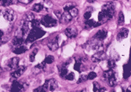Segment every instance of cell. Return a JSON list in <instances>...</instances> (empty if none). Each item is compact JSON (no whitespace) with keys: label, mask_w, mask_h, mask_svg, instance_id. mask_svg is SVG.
Returning <instances> with one entry per match:
<instances>
[{"label":"cell","mask_w":131,"mask_h":92,"mask_svg":"<svg viewBox=\"0 0 131 92\" xmlns=\"http://www.w3.org/2000/svg\"><path fill=\"white\" fill-rule=\"evenodd\" d=\"M45 34H46V32L43 30H42L40 28H32L29 32V34H28V36L26 39V42L27 43H32L35 40H36V39L42 37Z\"/></svg>","instance_id":"6da1fadb"},{"label":"cell","mask_w":131,"mask_h":92,"mask_svg":"<svg viewBox=\"0 0 131 92\" xmlns=\"http://www.w3.org/2000/svg\"><path fill=\"white\" fill-rule=\"evenodd\" d=\"M101 11H103L106 16L108 17V20H110L115 15V6L112 3H108L102 6Z\"/></svg>","instance_id":"7a4b0ae2"},{"label":"cell","mask_w":131,"mask_h":92,"mask_svg":"<svg viewBox=\"0 0 131 92\" xmlns=\"http://www.w3.org/2000/svg\"><path fill=\"white\" fill-rule=\"evenodd\" d=\"M40 23L46 28H51L57 25V21L50 15H45L40 21Z\"/></svg>","instance_id":"3957f363"},{"label":"cell","mask_w":131,"mask_h":92,"mask_svg":"<svg viewBox=\"0 0 131 92\" xmlns=\"http://www.w3.org/2000/svg\"><path fill=\"white\" fill-rule=\"evenodd\" d=\"M42 87L45 89L46 92L48 91V90L53 91L57 87V82L56 81L55 79H49V80H46V81L45 82V84L42 85Z\"/></svg>","instance_id":"277c9868"},{"label":"cell","mask_w":131,"mask_h":92,"mask_svg":"<svg viewBox=\"0 0 131 92\" xmlns=\"http://www.w3.org/2000/svg\"><path fill=\"white\" fill-rule=\"evenodd\" d=\"M27 86L25 84H23L18 81H14L11 86V92H24L26 89Z\"/></svg>","instance_id":"5b68a950"},{"label":"cell","mask_w":131,"mask_h":92,"mask_svg":"<svg viewBox=\"0 0 131 92\" xmlns=\"http://www.w3.org/2000/svg\"><path fill=\"white\" fill-rule=\"evenodd\" d=\"M64 34L66 35L67 37H68L70 39H72V38H75L77 36L78 31L75 27H69L65 29Z\"/></svg>","instance_id":"8992f818"},{"label":"cell","mask_w":131,"mask_h":92,"mask_svg":"<svg viewBox=\"0 0 131 92\" xmlns=\"http://www.w3.org/2000/svg\"><path fill=\"white\" fill-rule=\"evenodd\" d=\"M26 70V67L25 66H21V67H19V68H17L14 71V72H12L10 76L13 77V78H19L20 76H21L25 72Z\"/></svg>","instance_id":"52a82bcc"},{"label":"cell","mask_w":131,"mask_h":92,"mask_svg":"<svg viewBox=\"0 0 131 92\" xmlns=\"http://www.w3.org/2000/svg\"><path fill=\"white\" fill-rule=\"evenodd\" d=\"M105 57V54L103 51H98L97 53H95L92 57H91V60L92 62L97 63V62H100L101 61L104 60Z\"/></svg>","instance_id":"ba28073f"},{"label":"cell","mask_w":131,"mask_h":92,"mask_svg":"<svg viewBox=\"0 0 131 92\" xmlns=\"http://www.w3.org/2000/svg\"><path fill=\"white\" fill-rule=\"evenodd\" d=\"M19 62H20V59L17 57H14L13 58H11L9 62H8V67L10 69H16L17 68H18L19 65Z\"/></svg>","instance_id":"9c48e42d"},{"label":"cell","mask_w":131,"mask_h":92,"mask_svg":"<svg viewBox=\"0 0 131 92\" xmlns=\"http://www.w3.org/2000/svg\"><path fill=\"white\" fill-rule=\"evenodd\" d=\"M3 17L8 21H12L14 19V10L11 9H6L3 12Z\"/></svg>","instance_id":"30bf717a"},{"label":"cell","mask_w":131,"mask_h":92,"mask_svg":"<svg viewBox=\"0 0 131 92\" xmlns=\"http://www.w3.org/2000/svg\"><path fill=\"white\" fill-rule=\"evenodd\" d=\"M58 36H57L55 39H53V40H51L49 43H48V47L51 51H55L58 49L59 47V43H58Z\"/></svg>","instance_id":"8fae6325"},{"label":"cell","mask_w":131,"mask_h":92,"mask_svg":"<svg viewBox=\"0 0 131 92\" xmlns=\"http://www.w3.org/2000/svg\"><path fill=\"white\" fill-rule=\"evenodd\" d=\"M129 31L126 28H122L119 32H118V35H117V39L118 41H122L123 39L126 38L128 36Z\"/></svg>","instance_id":"7c38bea8"},{"label":"cell","mask_w":131,"mask_h":92,"mask_svg":"<svg viewBox=\"0 0 131 92\" xmlns=\"http://www.w3.org/2000/svg\"><path fill=\"white\" fill-rule=\"evenodd\" d=\"M107 35H108V32H107V31L104 30V29H101V30L98 31L96 33V35H95V39L101 41V40L104 39L107 37Z\"/></svg>","instance_id":"4fadbf2b"},{"label":"cell","mask_w":131,"mask_h":92,"mask_svg":"<svg viewBox=\"0 0 131 92\" xmlns=\"http://www.w3.org/2000/svg\"><path fill=\"white\" fill-rule=\"evenodd\" d=\"M60 20L61 21L63 24H66V23H69L71 20H72V17L70 15V14L68 12V11H64V12L62 14V16L60 18Z\"/></svg>","instance_id":"5bb4252c"},{"label":"cell","mask_w":131,"mask_h":92,"mask_svg":"<svg viewBox=\"0 0 131 92\" xmlns=\"http://www.w3.org/2000/svg\"><path fill=\"white\" fill-rule=\"evenodd\" d=\"M108 21V17L106 16V14L103 12V11H101V12L99 13V14H98V23H99V25H102V24H104V23H105V22H107Z\"/></svg>","instance_id":"9a60e30c"},{"label":"cell","mask_w":131,"mask_h":92,"mask_svg":"<svg viewBox=\"0 0 131 92\" xmlns=\"http://www.w3.org/2000/svg\"><path fill=\"white\" fill-rule=\"evenodd\" d=\"M27 50H28V49L26 47H25V46H19V47H16L13 50V52L16 54H20L25 53Z\"/></svg>","instance_id":"2e32d148"},{"label":"cell","mask_w":131,"mask_h":92,"mask_svg":"<svg viewBox=\"0 0 131 92\" xmlns=\"http://www.w3.org/2000/svg\"><path fill=\"white\" fill-rule=\"evenodd\" d=\"M28 32H29V25H28V22L25 21V22L23 24L22 27H21V34H22V37H24L25 36H26Z\"/></svg>","instance_id":"e0dca14e"},{"label":"cell","mask_w":131,"mask_h":92,"mask_svg":"<svg viewBox=\"0 0 131 92\" xmlns=\"http://www.w3.org/2000/svg\"><path fill=\"white\" fill-rule=\"evenodd\" d=\"M25 42L23 37H14L13 39V44L15 47H19V46H22V44Z\"/></svg>","instance_id":"ac0fdd59"},{"label":"cell","mask_w":131,"mask_h":92,"mask_svg":"<svg viewBox=\"0 0 131 92\" xmlns=\"http://www.w3.org/2000/svg\"><path fill=\"white\" fill-rule=\"evenodd\" d=\"M43 9V5L42 3H35V5H33L31 9L32 11H34V12L35 13H39L41 12V11Z\"/></svg>","instance_id":"d6986e66"},{"label":"cell","mask_w":131,"mask_h":92,"mask_svg":"<svg viewBox=\"0 0 131 92\" xmlns=\"http://www.w3.org/2000/svg\"><path fill=\"white\" fill-rule=\"evenodd\" d=\"M114 75H115V73L112 69H109L108 71L104 72V73H103V78H104V79L108 80L111 76H112Z\"/></svg>","instance_id":"ffe728a7"},{"label":"cell","mask_w":131,"mask_h":92,"mask_svg":"<svg viewBox=\"0 0 131 92\" xmlns=\"http://www.w3.org/2000/svg\"><path fill=\"white\" fill-rule=\"evenodd\" d=\"M130 76V72H129V68L127 64H125L123 65V78L125 79H128Z\"/></svg>","instance_id":"44dd1931"},{"label":"cell","mask_w":131,"mask_h":92,"mask_svg":"<svg viewBox=\"0 0 131 92\" xmlns=\"http://www.w3.org/2000/svg\"><path fill=\"white\" fill-rule=\"evenodd\" d=\"M86 25L88 26L89 28H94V27H97V26H99V23H96L93 20H87L86 21Z\"/></svg>","instance_id":"7402d4cb"},{"label":"cell","mask_w":131,"mask_h":92,"mask_svg":"<svg viewBox=\"0 0 131 92\" xmlns=\"http://www.w3.org/2000/svg\"><path fill=\"white\" fill-rule=\"evenodd\" d=\"M125 21V18H124V15L123 12H119L118 14V25H122L124 24Z\"/></svg>","instance_id":"603a6c76"},{"label":"cell","mask_w":131,"mask_h":92,"mask_svg":"<svg viewBox=\"0 0 131 92\" xmlns=\"http://www.w3.org/2000/svg\"><path fill=\"white\" fill-rule=\"evenodd\" d=\"M68 12L70 14V15L71 17H72V18H74V17H77V15L79 14V10H78V9L76 7H73L72 9H71L69 11H68Z\"/></svg>","instance_id":"cb8c5ba5"},{"label":"cell","mask_w":131,"mask_h":92,"mask_svg":"<svg viewBox=\"0 0 131 92\" xmlns=\"http://www.w3.org/2000/svg\"><path fill=\"white\" fill-rule=\"evenodd\" d=\"M68 68H67V66L64 65V66H62V68H61V72H60V75H61V76L62 77V78H64V79H65V77H66V76L68 75Z\"/></svg>","instance_id":"d4e9b609"},{"label":"cell","mask_w":131,"mask_h":92,"mask_svg":"<svg viewBox=\"0 0 131 92\" xmlns=\"http://www.w3.org/2000/svg\"><path fill=\"white\" fill-rule=\"evenodd\" d=\"M108 84L111 87H115V84H116V82H117V79H116V77H115V75L111 76L108 79Z\"/></svg>","instance_id":"484cf974"},{"label":"cell","mask_w":131,"mask_h":92,"mask_svg":"<svg viewBox=\"0 0 131 92\" xmlns=\"http://www.w3.org/2000/svg\"><path fill=\"white\" fill-rule=\"evenodd\" d=\"M31 27L32 28H39L41 23H40V21L39 20H37V19H34L31 22Z\"/></svg>","instance_id":"4316f807"},{"label":"cell","mask_w":131,"mask_h":92,"mask_svg":"<svg viewBox=\"0 0 131 92\" xmlns=\"http://www.w3.org/2000/svg\"><path fill=\"white\" fill-rule=\"evenodd\" d=\"M74 68H75V70L81 73L82 71V62H81V60H77L75 65H74Z\"/></svg>","instance_id":"83f0119b"},{"label":"cell","mask_w":131,"mask_h":92,"mask_svg":"<svg viewBox=\"0 0 131 92\" xmlns=\"http://www.w3.org/2000/svg\"><path fill=\"white\" fill-rule=\"evenodd\" d=\"M54 62V57L52 55H48L47 57H46V58L44 60V62L46 64H52Z\"/></svg>","instance_id":"f1b7e54d"},{"label":"cell","mask_w":131,"mask_h":92,"mask_svg":"<svg viewBox=\"0 0 131 92\" xmlns=\"http://www.w3.org/2000/svg\"><path fill=\"white\" fill-rule=\"evenodd\" d=\"M25 21H26L27 22H29V21L31 22V21L35 19V15H34L32 13H28V14H25Z\"/></svg>","instance_id":"f546056e"},{"label":"cell","mask_w":131,"mask_h":92,"mask_svg":"<svg viewBox=\"0 0 131 92\" xmlns=\"http://www.w3.org/2000/svg\"><path fill=\"white\" fill-rule=\"evenodd\" d=\"M73 7H75V5L74 3H67V4L64 5V11H69L71 9H72Z\"/></svg>","instance_id":"4dcf8cb0"},{"label":"cell","mask_w":131,"mask_h":92,"mask_svg":"<svg viewBox=\"0 0 131 92\" xmlns=\"http://www.w3.org/2000/svg\"><path fill=\"white\" fill-rule=\"evenodd\" d=\"M38 52V49H35L30 54V57H29V59H30V62H33L35 61V55H36Z\"/></svg>","instance_id":"1f68e13d"},{"label":"cell","mask_w":131,"mask_h":92,"mask_svg":"<svg viewBox=\"0 0 131 92\" xmlns=\"http://www.w3.org/2000/svg\"><path fill=\"white\" fill-rule=\"evenodd\" d=\"M108 67L109 69H113V68L115 67V61L112 60V59H109L108 61Z\"/></svg>","instance_id":"d6a6232c"},{"label":"cell","mask_w":131,"mask_h":92,"mask_svg":"<svg viewBox=\"0 0 131 92\" xmlns=\"http://www.w3.org/2000/svg\"><path fill=\"white\" fill-rule=\"evenodd\" d=\"M0 2L2 3V5L3 6H9L13 2V0H0Z\"/></svg>","instance_id":"836d02e7"},{"label":"cell","mask_w":131,"mask_h":92,"mask_svg":"<svg viewBox=\"0 0 131 92\" xmlns=\"http://www.w3.org/2000/svg\"><path fill=\"white\" fill-rule=\"evenodd\" d=\"M86 80H87V76L86 75H82L80 76V78L79 79V80L77 81L78 84H80V83H83V82H85Z\"/></svg>","instance_id":"e575fe53"},{"label":"cell","mask_w":131,"mask_h":92,"mask_svg":"<svg viewBox=\"0 0 131 92\" xmlns=\"http://www.w3.org/2000/svg\"><path fill=\"white\" fill-rule=\"evenodd\" d=\"M96 77H97V74L95 73L94 72H91L87 75V79H90V80H92V79H95Z\"/></svg>","instance_id":"d590c367"},{"label":"cell","mask_w":131,"mask_h":92,"mask_svg":"<svg viewBox=\"0 0 131 92\" xmlns=\"http://www.w3.org/2000/svg\"><path fill=\"white\" fill-rule=\"evenodd\" d=\"M45 67H46V63H45L44 62H42V63H39V64H38L36 66H35V68H38V69H39L40 71L43 70L44 68H45Z\"/></svg>","instance_id":"8d00e7d4"},{"label":"cell","mask_w":131,"mask_h":92,"mask_svg":"<svg viewBox=\"0 0 131 92\" xmlns=\"http://www.w3.org/2000/svg\"><path fill=\"white\" fill-rule=\"evenodd\" d=\"M75 78V74L73 73H68V75L66 76L65 79H68V80H73Z\"/></svg>","instance_id":"74e56055"},{"label":"cell","mask_w":131,"mask_h":92,"mask_svg":"<svg viewBox=\"0 0 131 92\" xmlns=\"http://www.w3.org/2000/svg\"><path fill=\"white\" fill-rule=\"evenodd\" d=\"M54 14H55V15L60 19L61 17V16H62V14H63V12H62V10H61V9H59V10H54Z\"/></svg>","instance_id":"f35d334b"},{"label":"cell","mask_w":131,"mask_h":92,"mask_svg":"<svg viewBox=\"0 0 131 92\" xmlns=\"http://www.w3.org/2000/svg\"><path fill=\"white\" fill-rule=\"evenodd\" d=\"M33 92H46V90H45V89L43 88V87L42 86V87H37L36 89H35V90H33Z\"/></svg>","instance_id":"ab89813d"},{"label":"cell","mask_w":131,"mask_h":92,"mask_svg":"<svg viewBox=\"0 0 131 92\" xmlns=\"http://www.w3.org/2000/svg\"><path fill=\"white\" fill-rule=\"evenodd\" d=\"M99 88H101V86H100V84L98 83H97V82L93 83V91L94 92L96 90H97Z\"/></svg>","instance_id":"60d3db41"},{"label":"cell","mask_w":131,"mask_h":92,"mask_svg":"<svg viewBox=\"0 0 131 92\" xmlns=\"http://www.w3.org/2000/svg\"><path fill=\"white\" fill-rule=\"evenodd\" d=\"M91 17V12L90 11H86V12L84 14V18L86 20H89Z\"/></svg>","instance_id":"b9f144b4"},{"label":"cell","mask_w":131,"mask_h":92,"mask_svg":"<svg viewBox=\"0 0 131 92\" xmlns=\"http://www.w3.org/2000/svg\"><path fill=\"white\" fill-rule=\"evenodd\" d=\"M19 2H20L21 3H24V4H28L30 3H31L33 0H18Z\"/></svg>","instance_id":"7bdbcfd3"},{"label":"cell","mask_w":131,"mask_h":92,"mask_svg":"<svg viewBox=\"0 0 131 92\" xmlns=\"http://www.w3.org/2000/svg\"><path fill=\"white\" fill-rule=\"evenodd\" d=\"M105 90H106V89L104 87H101V88H99L97 90H96L95 92H104Z\"/></svg>","instance_id":"ee69618b"},{"label":"cell","mask_w":131,"mask_h":92,"mask_svg":"<svg viewBox=\"0 0 131 92\" xmlns=\"http://www.w3.org/2000/svg\"><path fill=\"white\" fill-rule=\"evenodd\" d=\"M3 32L2 30H0V38L3 37Z\"/></svg>","instance_id":"f6af8a7d"},{"label":"cell","mask_w":131,"mask_h":92,"mask_svg":"<svg viewBox=\"0 0 131 92\" xmlns=\"http://www.w3.org/2000/svg\"><path fill=\"white\" fill-rule=\"evenodd\" d=\"M1 13H2V12H1V10H0V15H1Z\"/></svg>","instance_id":"bcb514c9"},{"label":"cell","mask_w":131,"mask_h":92,"mask_svg":"<svg viewBox=\"0 0 131 92\" xmlns=\"http://www.w3.org/2000/svg\"><path fill=\"white\" fill-rule=\"evenodd\" d=\"M75 92H82V91H75Z\"/></svg>","instance_id":"7dc6e473"},{"label":"cell","mask_w":131,"mask_h":92,"mask_svg":"<svg viewBox=\"0 0 131 92\" xmlns=\"http://www.w3.org/2000/svg\"><path fill=\"white\" fill-rule=\"evenodd\" d=\"M114 1H115V0H114Z\"/></svg>","instance_id":"c3c4849f"}]
</instances>
